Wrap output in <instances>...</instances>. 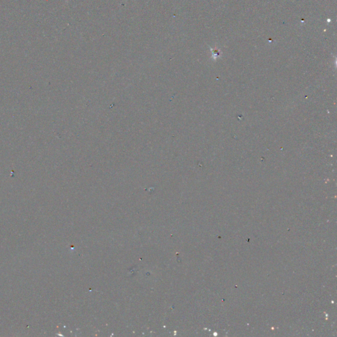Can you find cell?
Returning <instances> with one entry per match:
<instances>
[{"label":"cell","mask_w":337,"mask_h":337,"mask_svg":"<svg viewBox=\"0 0 337 337\" xmlns=\"http://www.w3.org/2000/svg\"><path fill=\"white\" fill-rule=\"evenodd\" d=\"M211 51L212 52V57L213 58H217V57L220 56V54H221V52L220 50L218 49L217 48H215V49H212L211 48Z\"/></svg>","instance_id":"cell-1"}]
</instances>
